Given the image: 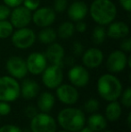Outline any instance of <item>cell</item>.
Masks as SVG:
<instances>
[{"mask_svg":"<svg viewBox=\"0 0 131 132\" xmlns=\"http://www.w3.org/2000/svg\"><path fill=\"white\" fill-rule=\"evenodd\" d=\"M92 19L98 25L110 24L117 16V7L111 0H94L89 7Z\"/></svg>","mask_w":131,"mask_h":132,"instance_id":"6da1fadb","label":"cell"},{"mask_svg":"<svg viewBox=\"0 0 131 132\" xmlns=\"http://www.w3.org/2000/svg\"><path fill=\"white\" fill-rule=\"evenodd\" d=\"M58 122L64 130L77 132L85 125V114L78 108L66 107L58 114Z\"/></svg>","mask_w":131,"mask_h":132,"instance_id":"7a4b0ae2","label":"cell"},{"mask_svg":"<svg viewBox=\"0 0 131 132\" xmlns=\"http://www.w3.org/2000/svg\"><path fill=\"white\" fill-rule=\"evenodd\" d=\"M97 91L99 95L105 101H116L120 97L123 91L122 84L112 74H103L97 81Z\"/></svg>","mask_w":131,"mask_h":132,"instance_id":"3957f363","label":"cell"},{"mask_svg":"<svg viewBox=\"0 0 131 132\" xmlns=\"http://www.w3.org/2000/svg\"><path fill=\"white\" fill-rule=\"evenodd\" d=\"M20 96V84L10 76L0 77V101L14 102Z\"/></svg>","mask_w":131,"mask_h":132,"instance_id":"277c9868","label":"cell"},{"mask_svg":"<svg viewBox=\"0 0 131 132\" xmlns=\"http://www.w3.org/2000/svg\"><path fill=\"white\" fill-rule=\"evenodd\" d=\"M37 35L32 29L27 27L19 28L11 35L13 45L19 50H27L35 43Z\"/></svg>","mask_w":131,"mask_h":132,"instance_id":"5b68a950","label":"cell"},{"mask_svg":"<svg viewBox=\"0 0 131 132\" xmlns=\"http://www.w3.org/2000/svg\"><path fill=\"white\" fill-rule=\"evenodd\" d=\"M31 130L32 132H56V120L48 112L37 113L31 119Z\"/></svg>","mask_w":131,"mask_h":132,"instance_id":"8992f818","label":"cell"},{"mask_svg":"<svg viewBox=\"0 0 131 132\" xmlns=\"http://www.w3.org/2000/svg\"><path fill=\"white\" fill-rule=\"evenodd\" d=\"M127 67L130 68V57H128L126 52L120 50H116L109 55L106 61V68L110 73H120Z\"/></svg>","mask_w":131,"mask_h":132,"instance_id":"52a82bcc","label":"cell"},{"mask_svg":"<svg viewBox=\"0 0 131 132\" xmlns=\"http://www.w3.org/2000/svg\"><path fill=\"white\" fill-rule=\"evenodd\" d=\"M41 75L42 83L49 89H56L63 81V70L61 67L57 65L51 64L50 66H47Z\"/></svg>","mask_w":131,"mask_h":132,"instance_id":"ba28073f","label":"cell"},{"mask_svg":"<svg viewBox=\"0 0 131 132\" xmlns=\"http://www.w3.org/2000/svg\"><path fill=\"white\" fill-rule=\"evenodd\" d=\"M56 20V12L52 7H38L32 15V21L38 27H49Z\"/></svg>","mask_w":131,"mask_h":132,"instance_id":"9c48e42d","label":"cell"},{"mask_svg":"<svg viewBox=\"0 0 131 132\" xmlns=\"http://www.w3.org/2000/svg\"><path fill=\"white\" fill-rule=\"evenodd\" d=\"M32 11L28 10L23 5L16 6L11 11L10 14V23L14 28L19 29V28L27 27L32 22Z\"/></svg>","mask_w":131,"mask_h":132,"instance_id":"30bf717a","label":"cell"},{"mask_svg":"<svg viewBox=\"0 0 131 132\" xmlns=\"http://www.w3.org/2000/svg\"><path fill=\"white\" fill-rule=\"evenodd\" d=\"M5 68L9 75L15 79H23L28 73L25 60L18 56L9 57L5 64Z\"/></svg>","mask_w":131,"mask_h":132,"instance_id":"8fae6325","label":"cell"},{"mask_svg":"<svg viewBox=\"0 0 131 132\" xmlns=\"http://www.w3.org/2000/svg\"><path fill=\"white\" fill-rule=\"evenodd\" d=\"M67 77L72 85L75 87H84L90 80V75L84 66L75 65L68 70Z\"/></svg>","mask_w":131,"mask_h":132,"instance_id":"7c38bea8","label":"cell"},{"mask_svg":"<svg viewBox=\"0 0 131 132\" xmlns=\"http://www.w3.org/2000/svg\"><path fill=\"white\" fill-rule=\"evenodd\" d=\"M56 94L58 99L66 105L75 104L79 99V93L76 87L68 84H61L57 87Z\"/></svg>","mask_w":131,"mask_h":132,"instance_id":"4fadbf2b","label":"cell"},{"mask_svg":"<svg viewBox=\"0 0 131 132\" xmlns=\"http://www.w3.org/2000/svg\"><path fill=\"white\" fill-rule=\"evenodd\" d=\"M26 67L29 73L32 75H40L48 66V60L45 55L40 52H32L27 57Z\"/></svg>","mask_w":131,"mask_h":132,"instance_id":"5bb4252c","label":"cell"},{"mask_svg":"<svg viewBox=\"0 0 131 132\" xmlns=\"http://www.w3.org/2000/svg\"><path fill=\"white\" fill-rule=\"evenodd\" d=\"M104 59L102 51L98 48H89L82 54V61L86 68H96L101 65Z\"/></svg>","mask_w":131,"mask_h":132,"instance_id":"9a60e30c","label":"cell"},{"mask_svg":"<svg viewBox=\"0 0 131 132\" xmlns=\"http://www.w3.org/2000/svg\"><path fill=\"white\" fill-rule=\"evenodd\" d=\"M45 57L49 62L52 65H57L61 68L64 67V57H65V50L57 42H52L49 44V47L47 48L45 51Z\"/></svg>","mask_w":131,"mask_h":132,"instance_id":"2e32d148","label":"cell"},{"mask_svg":"<svg viewBox=\"0 0 131 132\" xmlns=\"http://www.w3.org/2000/svg\"><path fill=\"white\" fill-rule=\"evenodd\" d=\"M88 5L84 1L75 0L67 7V15L72 22L82 21L88 14Z\"/></svg>","mask_w":131,"mask_h":132,"instance_id":"e0dca14e","label":"cell"},{"mask_svg":"<svg viewBox=\"0 0 131 132\" xmlns=\"http://www.w3.org/2000/svg\"><path fill=\"white\" fill-rule=\"evenodd\" d=\"M106 33L107 37H110L112 40H120L126 38L129 34V27L124 22L113 21L108 24Z\"/></svg>","mask_w":131,"mask_h":132,"instance_id":"ac0fdd59","label":"cell"},{"mask_svg":"<svg viewBox=\"0 0 131 132\" xmlns=\"http://www.w3.org/2000/svg\"><path fill=\"white\" fill-rule=\"evenodd\" d=\"M40 93V85L32 79H25L20 85V94L26 100L37 97Z\"/></svg>","mask_w":131,"mask_h":132,"instance_id":"d6986e66","label":"cell"},{"mask_svg":"<svg viewBox=\"0 0 131 132\" xmlns=\"http://www.w3.org/2000/svg\"><path fill=\"white\" fill-rule=\"evenodd\" d=\"M55 104V97L51 93L43 92L39 95L37 100L38 109L41 112H49Z\"/></svg>","mask_w":131,"mask_h":132,"instance_id":"ffe728a7","label":"cell"},{"mask_svg":"<svg viewBox=\"0 0 131 132\" xmlns=\"http://www.w3.org/2000/svg\"><path fill=\"white\" fill-rule=\"evenodd\" d=\"M88 127L94 132H99L106 129L107 120L102 114L100 113H92L87 120Z\"/></svg>","mask_w":131,"mask_h":132,"instance_id":"44dd1931","label":"cell"},{"mask_svg":"<svg viewBox=\"0 0 131 132\" xmlns=\"http://www.w3.org/2000/svg\"><path fill=\"white\" fill-rule=\"evenodd\" d=\"M122 113V108L119 102L116 101L110 102L108 105L105 108V118L107 120L110 122H114L118 120L121 116Z\"/></svg>","mask_w":131,"mask_h":132,"instance_id":"7402d4cb","label":"cell"},{"mask_svg":"<svg viewBox=\"0 0 131 132\" xmlns=\"http://www.w3.org/2000/svg\"><path fill=\"white\" fill-rule=\"evenodd\" d=\"M57 37H58L57 31L50 26L42 28L38 33V40H40V42L43 44H48V45L52 42H55Z\"/></svg>","mask_w":131,"mask_h":132,"instance_id":"603a6c76","label":"cell"},{"mask_svg":"<svg viewBox=\"0 0 131 132\" xmlns=\"http://www.w3.org/2000/svg\"><path fill=\"white\" fill-rule=\"evenodd\" d=\"M75 25H74V23L72 22H63L58 28L57 35L60 39L66 40V39L71 38L74 33H75Z\"/></svg>","mask_w":131,"mask_h":132,"instance_id":"cb8c5ba5","label":"cell"},{"mask_svg":"<svg viewBox=\"0 0 131 132\" xmlns=\"http://www.w3.org/2000/svg\"><path fill=\"white\" fill-rule=\"evenodd\" d=\"M107 38L106 29L102 25H97L93 28L92 32V40L94 44L101 45Z\"/></svg>","mask_w":131,"mask_h":132,"instance_id":"d4e9b609","label":"cell"},{"mask_svg":"<svg viewBox=\"0 0 131 132\" xmlns=\"http://www.w3.org/2000/svg\"><path fill=\"white\" fill-rule=\"evenodd\" d=\"M13 32H14V27L10 22L7 20L0 21V39L5 40L9 38Z\"/></svg>","mask_w":131,"mask_h":132,"instance_id":"484cf974","label":"cell"},{"mask_svg":"<svg viewBox=\"0 0 131 132\" xmlns=\"http://www.w3.org/2000/svg\"><path fill=\"white\" fill-rule=\"evenodd\" d=\"M84 111L88 113H94L96 112L100 108V103L95 98H90L84 103Z\"/></svg>","mask_w":131,"mask_h":132,"instance_id":"4316f807","label":"cell"},{"mask_svg":"<svg viewBox=\"0 0 131 132\" xmlns=\"http://www.w3.org/2000/svg\"><path fill=\"white\" fill-rule=\"evenodd\" d=\"M121 103L126 108L131 107V88L128 87L124 92L121 93Z\"/></svg>","mask_w":131,"mask_h":132,"instance_id":"83f0119b","label":"cell"},{"mask_svg":"<svg viewBox=\"0 0 131 132\" xmlns=\"http://www.w3.org/2000/svg\"><path fill=\"white\" fill-rule=\"evenodd\" d=\"M68 5V0H54L53 10L56 13H62L66 10Z\"/></svg>","mask_w":131,"mask_h":132,"instance_id":"f1b7e54d","label":"cell"},{"mask_svg":"<svg viewBox=\"0 0 131 132\" xmlns=\"http://www.w3.org/2000/svg\"><path fill=\"white\" fill-rule=\"evenodd\" d=\"M71 51L75 57H80V56H82V54L84 51V45L80 42H78V40H75V42H74L72 43Z\"/></svg>","mask_w":131,"mask_h":132,"instance_id":"f546056e","label":"cell"},{"mask_svg":"<svg viewBox=\"0 0 131 132\" xmlns=\"http://www.w3.org/2000/svg\"><path fill=\"white\" fill-rule=\"evenodd\" d=\"M23 6L30 11H35L40 6V0H23Z\"/></svg>","mask_w":131,"mask_h":132,"instance_id":"4dcf8cb0","label":"cell"},{"mask_svg":"<svg viewBox=\"0 0 131 132\" xmlns=\"http://www.w3.org/2000/svg\"><path fill=\"white\" fill-rule=\"evenodd\" d=\"M11 9L6 5H0V21L7 20L10 16Z\"/></svg>","mask_w":131,"mask_h":132,"instance_id":"1f68e13d","label":"cell"},{"mask_svg":"<svg viewBox=\"0 0 131 132\" xmlns=\"http://www.w3.org/2000/svg\"><path fill=\"white\" fill-rule=\"evenodd\" d=\"M0 132H23L21 128L14 124H6L0 127Z\"/></svg>","mask_w":131,"mask_h":132,"instance_id":"d6a6232c","label":"cell"},{"mask_svg":"<svg viewBox=\"0 0 131 132\" xmlns=\"http://www.w3.org/2000/svg\"><path fill=\"white\" fill-rule=\"evenodd\" d=\"M11 105L7 102L0 101V116H7L11 112Z\"/></svg>","mask_w":131,"mask_h":132,"instance_id":"836d02e7","label":"cell"},{"mask_svg":"<svg viewBox=\"0 0 131 132\" xmlns=\"http://www.w3.org/2000/svg\"><path fill=\"white\" fill-rule=\"evenodd\" d=\"M120 51L124 52H130L131 51V39L124 38L122 39V42L120 43Z\"/></svg>","mask_w":131,"mask_h":132,"instance_id":"e575fe53","label":"cell"},{"mask_svg":"<svg viewBox=\"0 0 131 132\" xmlns=\"http://www.w3.org/2000/svg\"><path fill=\"white\" fill-rule=\"evenodd\" d=\"M25 115L28 117L29 119H32L35 115L37 114V108L34 107L33 105H28L25 108Z\"/></svg>","mask_w":131,"mask_h":132,"instance_id":"d590c367","label":"cell"},{"mask_svg":"<svg viewBox=\"0 0 131 132\" xmlns=\"http://www.w3.org/2000/svg\"><path fill=\"white\" fill-rule=\"evenodd\" d=\"M75 29L76 31L80 33H84L86 31V29H87V24L84 23V21H78V22H75Z\"/></svg>","mask_w":131,"mask_h":132,"instance_id":"8d00e7d4","label":"cell"},{"mask_svg":"<svg viewBox=\"0 0 131 132\" xmlns=\"http://www.w3.org/2000/svg\"><path fill=\"white\" fill-rule=\"evenodd\" d=\"M3 1L5 3V5H6L10 8H14L16 6L22 5L23 0H3Z\"/></svg>","mask_w":131,"mask_h":132,"instance_id":"74e56055","label":"cell"},{"mask_svg":"<svg viewBox=\"0 0 131 132\" xmlns=\"http://www.w3.org/2000/svg\"><path fill=\"white\" fill-rule=\"evenodd\" d=\"M120 6L127 12L131 11V0H119Z\"/></svg>","mask_w":131,"mask_h":132,"instance_id":"f35d334b","label":"cell"},{"mask_svg":"<svg viewBox=\"0 0 131 132\" xmlns=\"http://www.w3.org/2000/svg\"><path fill=\"white\" fill-rule=\"evenodd\" d=\"M77 132H94V131H93V129H91L87 126V127H83L82 129H80V130H78Z\"/></svg>","mask_w":131,"mask_h":132,"instance_id":"ab89813d","label":"cell"},{"mask_svg":"<svg viewBox=\"0 0 131 132\" xmlns=\"http://www.w3.org/2000/svg\"><path fill=\"white\" fill-rule=\"evenodd\" d=\"M131 115H130V113L128 114V127H130V121H131Z\"/></svg>","mask_w":131,"mask_h":132,"instance_id":"60d3db41","label":"cell"},{"mask_svg":"<svg viewBox=\"0 0 131 132\" xmlns=\"http://www.w3.org/2000/svg\"><path fill=\"white\" fill-rule=\"evenodd\" d=\"M99 132H114V131H112V130H105V129H103V130L99 131Z\"/></svg>","mask_w":131,"mask_h":132,"instance_id":"b9f144b4","label":"cell"},{"mask_svg":"<svg viewBox=\"0 0 131 132\" xmlns=\"http://www.w3.org/2000/svg\"><path fill=\"white\" fill-rule=\"evenodd\" d=\"M56 132H68V131H66V130H64V129H63V130H60V131H56Z\"/></svg>","mask_w":131,"mask_h":132,"instance_id":"7bdbcfd3","label":"cell"}]
</instances>
